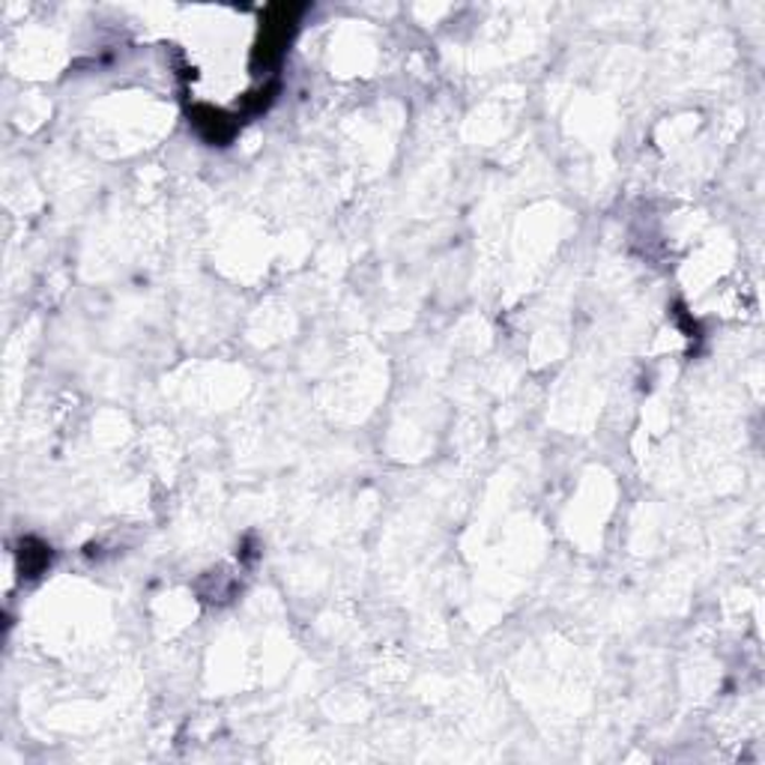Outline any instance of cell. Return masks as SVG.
Wrapping results in <instances>:
<instances>
[{"instance_id":"6da1fadb","label":"cell","mask_w":765,"mask_h":765,"mask_svg":"<svg viewBox=\"0 0 765 765\" xmlns=\"http://www.w3.org/2000/svg\"><path fill=\"white\" fill-rule=\"evenodd\" d=\"M296 12L300 7H272L267 15V24L260 31V42H257V60L264 58V63H272L279 58L281 48L288 46L290 34H293V24H296Z\"/></svg>"}]
</instances>
